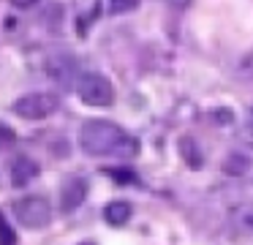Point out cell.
Listing matches in <instances>:
<instances>
[{"label":"cell","mask_w":253,"mask_h":245,"mask_svg":"<svg viewBox=\"0 0 253 245\" xmlns=\"http://www.w3.org/2000/svg\"><path fill=\"white\" fill-rule=\"evenodd\" d=\"M39 163L33 161V158H17V161L11 163V185L14 188H25L28 183H33L36 177H39Z\"/></svg>","instance_id":"7"},{"label":"cell","mask_w":253,"mask_h":245,"mask_svg":"<svg viewBox=\"0 0 253 245\" xmlns=\"http://www.w3.org/2000/svg\"><path fill=\"white\" fill-rule=\"evenodd\" d=\"M139 8V0H109L112 14H128V11Z\"/></svg>","instance_id":"13"},{"label":"cell","mask_w":253,"mask_h":245,"mask_svg":"<svg viewBox=\"0 0 253 245\" xmlns=\"http://www.w3.org/2000/svg\"><path fill=\"white\" fill-rule=\"evenodd\" d=\"M104 174H106V177H112L115 183H120V185H131V183H136V174H133L131 169H126V166H106V169H104Z\"/></svg>","instance_id":"12"},{"label":"cell","mask_w":253,"mask_h":245,"mask_svg":"<svg viewBox=\"0 0 253 245\" xmlns=\"http://www.w3.org/2000/svg\"><path fill=\"white\" fill-rule=\"evenodd\" d=\"M17 243V234H14V229L6 223V218L0 215V245H14Z\"/></svg>","instance_id":"14"},{"label":"cell","mask_w":253,"mask_h":245,"mask_svg":"<svg viewBox=\"0 0 253 245\" xmlns=\"http://www.w3.org/2000/svg\"><path fill=\"white\" fill-rule=\"evenodd\" d=\"M14 215L25 229H44L52 221V204L39 194H30L25 199L14 201Z\"/></svg>","instance_id":"3"},{"label":"cell","mask_w":253,"mask_h":245,"mask_svg":"<svg viewBox=\"0 0 253 245\" xmlns=\"http://www.w3.org/2000/svg\"><path fill=\"white\" fill-rule=\"evenodd\" d=\"M177 147H180V155H182V161H185L188 169H202L204 166V152H202V147L196 145L193 136H180Z\"/></svg>","instance_id":"8"},{"label":"cell","mask_w":253,"mask_h":245,"mask_svg":"<svg viewBox=\"0 0 253 245\" xmlns=\"http://www.w3.org/2000/svg\"><path fill=\"white\" fill-rule=\"evenodd\" d=\"M44 68H46V74H49L52 79H57L60 85H71L74 74H77V60H74L71 54H49Z\"/></svg>","instance_id":"5"},{"label":"cell","mask_w":253,"mask_h":245,"mask_svg":"<svg viewBox=\"0 0 253 245\" xmlns=\"http://www.w3.org/2000/svg\"><path fill=\"white\" fill-rule=\"evenodd\" d=\"M11 3L17 5V8H30V5H36L39 0H11Z\"/></svg>","instance_id":"17"},{"label":"cell","mask_w":253,"mask_h":245,"mask_svg":"<svg viewBox=\"0 0 253 245\" xmlns=\"http://www.w3.org/2000/svg\"><path fill=\"white\" fill-rule=\"evenodd\" d=\"M166 3H169V5H174V8H185V5L191 3V0H166Z\"/></svg>","instance_id":"18"},{"label":"cell","mask_w":253,"mask_h":245,"mask_svg":"<svg viewBox=\"0 0 253 245\" xmlns=\"http://www.w3.org/2000/svg\"><path fill=\"white\" fill-rule=\"evenodd\" d=\"M60 109V96L57 93H28L19 101H14V114L22 120H44Z\"/></svg>","instance_id":"4"},{"label":"cell","mask_w":253,"mask_h":245,"mask_svg":"<svg viewBox=\"0 0 253 245\" xmlns=\"http://www.w3.org/2000/svg\"><path fill=\"white\" fill-rule=\"evenodd\" d=\"M79 147L87 155H136L139 142L109 120H87L79 131Z\"/></svg>","instance_id":"1"},{"label":"cell","mask_w":253,"mask_h":245,"mask_svg":"<svg viewBox=\"0 0 253 245\" xmlns=\"http://www.w3.org/2000/svg\"><path fill=\"white\" fill-rule=\"evenodd\" d=\"M215 120H218L220 125L234 123V112H231V109H218V112H215Z\"/></svg>","instance_id":"16"},{"label":"cell","mask_w":253,"mask_h":245,"mask_svg":"<svg viewBox=\"0 0 253 245\" xmlns=\"http://www.w3.org/2000/svg\"><path fill=\"white\" fill-rule=\"evenodd\" d=\"M82 245H93V243H82Z\"/></svg>","instance_id":"20"},{"label":"cell","mask_w":253,"mask_h":245,"mask_svg":"<svg viewBox=\"0 0 253 245\" xmlns=\"http://www.w3.org/2000/svg\"><path fill=\"white\" fill-rule=\"evenodd\" d=\"M84 196H87V180L71 177L66 185H63V191H60V207H63V212L79 210V207H82V201H84Z\"/></svg>","instance_id":"6"},{"label":"cell","mask_w":253,"mask_h":245,"mask_svg":"<svg viewBox=\"0 0 253 245\" xmlns=\"http://www.w3.org/2000/svg\"><path fill=\"white\" fill-rule=\"evenodd\" d=\"M131 212L133 210H131V204H128V201L117 199V201H109V204H106L104 218H106V223H112V226H123V223H128Z\"/></svg>","instance_id":"9"},{"label":"cell","mask_w":253,"mask_h":245,"mask_svg":"<svg viewBox=\"0 0 253 245\" xmlns=\"http://www.w3.org/2000/svg\"><path fill=\"white\" fill-rule=\"evenodd\" d=\"M248 128L253 131V109H251V117H248Z\"/></svg>","instance_id":"19"},{"label":"cell","mask_w":253,"mask_h":245,"mask_svg":"<svg viewBox=\"0 0 253 245\" xmlns=\"http://www.w3.org/2000/svg\"><path fill=\"white\" fill-rule=\"evenodd\" d=\"M234 223L242 229V232L253 234V201H248V204L237 207V210H234Z\"/></svg>","instance_id":"11"},{"label":"cell","mask_w":253,"mask_h":245,"mask_svg":"<svg viewBox=\"0 0 253 245\" xmlns=\"http://www.w3.org/2000/svg\"><path fill=\"white\" fill-rule=\"evenodd\" d=\"M248 169H251V158L245 155V152H229L223 161V172L231 174V177H240V174H245Z\"/></svg>","instance_id":"10"},{"label":"cell","mask_w":253,"mask_h":245,"mask_svg":"<svg viewBox=\"0 0 253 245\" xmlns=\"http://www.w3.org/2000/svg\"><path fill=\"white\" fill-rule=\"evenodd\" d=\"M240 74L242 76H253V52H248L245 57L240 60Z\"/></svg>","instance_id":"15"},{"label":"cell","mask_w":253,"mask_h":245,"mask_svg":"<svg viewBox=\"0 0 253 245\" xmlns=\"http://www.w3.org/2000/svg\"><path fill=\"white\" fill-rule=\"evenodd\" d=\"M77 93L87 106H112L115 103V85L104 74H95V71H87V74L79 76Z\"/></svg>","instance_id":"2"}]
</instances>
